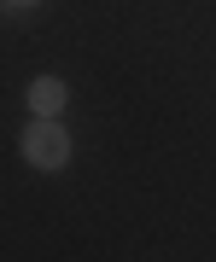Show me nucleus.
Returning a JSON list of instances; mask_svg holds the SVG:
<instances>
[{
    "label": "nucleus",
    "mask_w": 216,
    "mask_h": 262,
    "mask_svg": "<svg viewBox=\"0 0 216 262\" xmlns=\"http://www.w3.org/2000/svg\"><path fill=\"white\" fill-rule=\"evenodd\" d=\"M24 158L35 163V169H65V163H70V134L58 128L53 117H41L35 128L24 134Z\"/></svg>",
    "instance_id": "f257e3e1"
},
{
    "label": "nucleus",
    "mask_w": 216,
    "mask_h": 262,
    "mask_svg": "<svg viewBox=\"0 0 216 262\" xmlns=\"http://www.w3.org/2000/svg\"><path fill=\"white\" fill-rule=\"evenodd\" d=\"M29 105H35L41 117H53V111H65V82H53V76H41V82L29 88Z\"/></svg>",
    "instance_id": "f03ea898"
}]
</instances>
